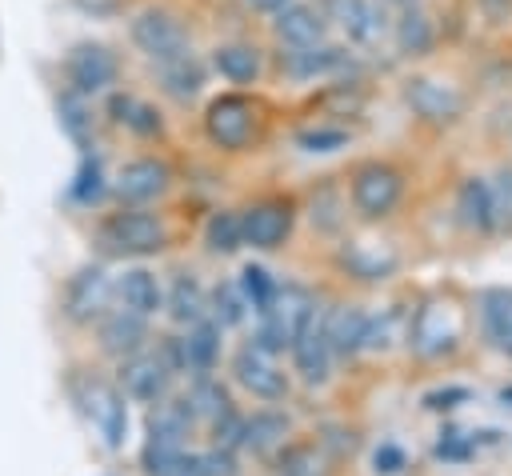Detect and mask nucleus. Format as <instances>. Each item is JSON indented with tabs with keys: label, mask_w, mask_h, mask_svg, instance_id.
Returning <instances> with one entry per match:
<instances>
[{
	"label": "nucleus",
	"mask_w": 512,
	"mask_h": 476,
	"mask_svg": "<svg viewBox=\"0 0 512 476\" xmlns=\"http://www.w3.org/2000/svg\"><path fill=\"white\" fill-rule=\"evenodd\" d=\"M168 240L164 224L152 212H116L100 228V248L112 256H152Z\"/></svg>",
	"instance_id": "1"
},
{
	"label": "nucleus",
	"mask_w": 512,
	"mask_h": 476,
	"mask_svg": "<svg viewBox=\"0 0 512 476\" xmlns=\"http://www.w3.org/2000/svg\"><path fill=\"white\" fill-rule=\"evenodd\" d=\"M460 340V316L452 304L444 300H428L412 312V324H408V344L416 356H444L452 352Z\"/></svg>",
	"instance_id": "2"
},
{
	"label": "nucleus",
	"mask_w": 512,
	"mask_h": 476,
	"mask_svg": "<svg viewBox=\"0 0 512 476\" xmlns=\"http://www.w3.org/2000/svg\"><path fill=\"white\" fill-rule=\"evenodd\" d=\"M132 40L156 64H168L176 56H188V32H184V24L176 16H168V12H160V8H144L132 20Z\"/></svg>",
	"instance_id": "3"
},
{
	"label": "nucleus",
	"mask_w": 512,
	"mask_h": 476,
	"mask_svg": "<svg viewBox=\"0 0 512 476\" xmlns=\"http://www.w3.org/2000/svg\"><path fill=\"white\" fill-rule=\"evenodd\" d=\"M400 192H404V180L388 164H360L356 176H352V204L368 220L388 216L400 204Z\"/></svg>",
	"instance_id": "4"
},
{
	"label": "nucleus",
	"mask_w": 512,
	"mask_h": 476,
	"mask_svg": "<svg viewBox=\"0 0 512 476\" xmlns=\"http://www.w3.org/2000/svg\"><path fill=\"white\" fill-rule=\"evenodd\" d=\"M204 128L212 136V144L220 148H244L256 132V112L244 96H220L208 104L204 112Z\"/></svg>",
	"instance_id": "5"
},
{
	"label": "nucleus",
	"mask_w": 512,
	"mask_h": 476,
	"mask_svg": "<svg viewBox=\"0 0 512 476\" xmlns=\"http://www.w3.org/2000/svg\"><path fill=\"white\" fill-rule=\"evenodd\" d=\"M84 408L92 416V424L100 428L104 444L108 448H120L124 436H128V404H124V392L104 384V380H88L84 388Z\"/></svg>",
	"instance_id": "6"
},
{
	"label": "nucleus",
	"mask_w": 512,
	"mask_h": 476,
	"mask_svg": "<svg viewBox=\"0 0 512 476\" xmlns=\"http://www.w3.org/2000/svg\"><path fill=\"white\" fill-rule=\"evenodd\" d=\"M120 384H124V396L144 400V404H156L160 396H168L172 364L160 352H132L128 364H124V372H120Z\"/></svg>",
	"instance_id": "7"
},
{
	"label": "nucleus",
	"mask_w": 512,
	"mask_h": 476,
	"mask_svg": "<svg viewBox=\"0 0 512 476\" xmlns=\"http://www.w3.org/2000/svg\"><path fill=\"white\" fill-rule=\"evenodd\" d=\"M232 372H236V380H240L252 396H260V400H280V396L288 392V376L276 368V356H268V352L256 348V344H244V348L236 352Z\"/></svg>",
	"instance_id": "8"
},
{
	"label": "nucleus",
	"mask_w": 512,
	"mask_h": 476,
	"mask_svg": "<svg viewBox=\"0 0 512 476\" xmlns=\"http://www.w3.org/2000/svg\"><path fill=\"white\" fill-rule=\"evenodd\" d=\"M68 80H72V92L88 96V92H100L116 80V56L104 48V44H76L68 52Z\"/></svg>",
	"instance_id": "9"
},
{
	"label": "nucleus",
	"mask_w": 512,
	"mask_h": 476,
	"mask_svg": "<svg viewBox=\"0 0 512 476\" xmlns=\"http://www.w3.org/2000/svg\"><path fill=\"white\" fill-rule=\"evenodd\" d=\"M108 296H112L108 276H104L100 268H80V272L68 280V292H64V312H68V320L88 324V320L104 316Z\"/></svg>",
	"instance_id": "10"
},
{
	"label": "nucleus",
	"mask_w": 512,
	"mask_h": 476,
	"mask_svg": "<svg viewBox=\"0 0 512 476\" xmlns=\"http://www.w3.org/2000/svg\"><path fill=\"white\" fill-rule=\"evenodd\" d=\"M404 100H408V108L420 116V120H428V124H452L456 116H460V96L448 88V84H436V80H428V76H412L408 84H404Z\"/></svg>",
	"instance_id": "11"
},
{
	"label": "nucleus",
	"mask_w": 512,
	"mask_h": 476,
	"mask_svg": "<svg viewBox=\"0 0 512 476\" xmlns=\"http://www.w3.org/2000/svg\"><path fill=\"white\" fill-rule=\"evenodd\" d=\"M292 360H296V372L304 376V384H324L332 376V348L324 340V328L320 320H308L296 340H292Z\"/></svg>",
	"instance_id": "12"
},
{
	"label": "nucleus",
	"mask_w": 512,
	"mask_h": 476,
	"mask_svg": "<svg viewBox=\"0 0 512 476\" xmlns=\"http://www.w3.org/2000/svg\"><path fill=\"white\" fill-rule=\"evenodd\" d=\"M240 232H244V244H252V248H276L292 232V208L288 204H256L240 216Z\"/></svg>",
	"instance_id": "13"
},
{
	"label": "nucleus",
	"mask_w": 512,
	"mask_h": 476,
	"mask_svg": "<svg viewBox=\"0 0 512 476\" xmlns=\"http://www.w3.org/2000/svg\"><path fill=\"white\" fill-rule=\"evenodd\" d=\"M332 20L352 44H376L384 36V12L376 0H332Z\"/></svg>",
	"instance_id": "14"
},
{
	"label": "nucleus",
	"mask_w": 512,
	"mask_h": 476,
	"mask_svg": "<svg viewBox=\"0 0 512 476\" xmlns=\"http://www.w3.org/2000/svg\"><path fill=\"white\" fill-rule=\"evenodd\" d=\"M364 324H368V312H360V308H352V304L332 308V312L320 320L332 356H352V352H360V348H364Z\"/></svg>",
	"instance_id": "15"
},
{
	"label": "nucleus",
	"mask_w": 512,
	"mask_h": 476,
	"mask_svg": "<svg viewBox=\"0 0 512 476\" xmlns=\"http://www.w3.org/2000/svg\"><path fill=\"white\" fill-rule=\"evenodd\" d=\"M324 16L308 4H288L276 12V36L288 48H308V44H324Z\"/></svg>",
	"instance_id": "16"
},
{
	"label": "nucleus",
	"mask_w": 512,
	"mask_h": 476,
	"mask_svg": "<svg viewBox=\"0 0 512 476\" xmlns=\"http://www.w3.org/2000/svg\"><path fill=\"white\" fill-rule=\"evenodd\" d=\"M164 188H168V168H164L160 160H132V164L120 172V180H116V192H120V200H128V204L156 200Z\"/></svg>",
	"instance_id": "17"
},
{
	"label": "nucleus",
	"mask_w": 512,
	"mask_h": 476,
	"mask_svg": "<svg viewBox=\"0 0 512 476\" xmlns=\"http://www.w3.org/2000/svg\"><path fill=\"white\" fill-rule=\"evenodd\" d=\"M456 212H460L464 228H472V232H492V228H496V208H492V188H488V180H480V176L460 180Z\"/></svg>",
	"instance_id": "18"
},
{
	"label": "nucleus",
	"mask_w": 512,
	"mask_h": 476,
	"mask_svg": "<svg viewBox=\"0 0 512 476\" xmlns=\"http://www.w3.org/2000/svg\"><path fill=\"white\" fill-rule=\"evenodd\" d=\"M144 344V316L128 312V308H116L100 320V348L112 352V356H132L140 352Z\"/></svg>",
	"instance_id": "19"
},
{
	"label": "nucleus",
	"mask_w": 512,
	"mask_h": 476,
	"mask_svg": "<svg viewBox=\"0 0 512 476\" xmlns=\"http://www.w3.org/2000/svg\"><path fill=\"white\" fill-rule=\"evenodd\" d=\"M340 264L360 280H384L396 268V252L392 248H376L372 240H356V244H348L340 252Z\"/></svg>",
	"instance_id": "20"
},
{
	"label": "nucleus",
	"mask_w": 512,
	"mask_h": 476,
	"mask_svg": "<svg viewBox=\"0 0 512 476\" xmlns=\"http://www.w3.org/2000/svg\"><path fill=\"white\" fill-rule=\"evenodd\" d=\"M408 324H412L408 308H400V304L380 308V316H368V324H364V348H372V352L396 348L400 340H408Z\"/></svg>",
	"instance_id": "21"
},
{
	"label": "nucleus",
	"mask_w": 512,
	"mask_h": 476,
	"mask_svg": "<svg viewBox=\"0 0 512 476\" xmlns=\"http://www.w3.org/2000/svg\"><path fill=\"white\" fill-rule=\"evenodd\" d=\"M116 296H120V308H128V312H136V316H152V312L160 308V300H164L156 276L144 272V268L124 272L120 284H116Z\"/></svg>",
	"instance_id": "22"
},
{
	"label": "nucleus",
	"mask_w": 512,
	"mask_h": 476,
	"mask_svg": "<svg viewBox=\"0 0 512 476\" xmlns=\"http://www.w3.org/2000/svg\"><path fill=\"white\" fill-rule=\"evenodd\" d=\"M192 424H196V412H192V404H188V396H180V400H156L152 404V412H148V432H156V436H168V440H188V432H192Z\"/></svg>",
	"instance_id": "23"
},
{
	"label": "nucleus",
	"mask_w": 512,
	"mask_h": 476,
	"mask_svg": "<svg viewBox=\"0 0 512 476\" xmlns=\"http://www.w3.org/2000/svg\"><path fill=\"white\" fill-rule=\"evenodd\" d=\"M280 64L292 72V76H324V72H336L344 64V52L340 48H328V44H308V48H288L280 52Z\"/></svg>",
	"instance_id": "24"
},
{
	"label": "nucleus",
	"mask_w": 512,
	"mask_h": 476,
	"mask_svg": "<svg viewBox=\"0 0 512 476\" xmlns=\"http://www.w3.org/2000/svg\"><path fill=\"white\" fill-rule=\"evenodd\" d=\"M288 436V416L280 412H256L252 420L240 424V444L236 448H248V452H272L280 448Z\"/></svg>",
	"instance_id": "25"
},
{
	"label": "nucleus",
	"mask_w": 512,
	"mask_h": 476,
	"mask_svg": "<svg viewBox=\"0 0 512 476\" xmlns=\"http://www.w3.org/2000/svg\"><path fill=\"white\" fill-rule=\"evenodd\" d=\"M156 68H160V84H164V92L172 100H192L200 92V84H204V68H200V60L192 52L176 56L168 64H156Z\"/></svg>",
	"instance_id": "26"
},
{
	"label": "nucleus",
	"mask_w": 512,
	"mask_h": 476,
	"mask_svg": "<svg viewBox=\"0 0 512 476\" xmlns=\"http://www.w3.org/2000/svg\"><path fill=\"white\" fill-rule=\"evenodd\" d=\"M184 348V368H196V372H208L220 356V324L212 320H196L192 332L180 340Z\"/></svg>",
	"instance_id": "27"
},
{
	"label": "nucleus",
	"mask_w": 512,
	"mask_h": 476,
	"mask_svg": "<svg viewBox=\"0 0 512 476\" xmlns=\"http://www.w3.org/2000/svg\"><path fill=\"white\" fill-rule=\"evenodd\" d=\"M168 316L176 324H196L208 316V296L196 276H176V284L168 292Z\"/></svg>",
	"instance_id": "28"
},
{
	"label": "nucleus",
	"mask_w": 512,
	"mask_h": 476,
	"mask_svg": "<svg viewBox=\"0 0 512 476\" xmlns=\"http://www.w3.org/2000/svg\"><path fill=\"white\" fill-rule=\"evenodd\" d=\"M432 40H436L432 20H428L416 4H412V8H400V20H396V44H400V52L424 56V52L432 48Z\"/></svg>",
	"instance_id": "29"
},
{
	"label": "nucleus",
	"mask_w": 512,
	"mask_h": 476,
	"mask_svg": "<svg viewBox=\"0 0 512 476\" xmlns=\"http://www.w3.org/2000/svg\"><path fill=\"white\" fill-rule=\"evenodd\" d=\"M212 64H216V72H220L224 80H232V84H248V80L260 76V56H256V48H248V44H224V48H216Z\"/></svg>",
	"instance_id": "30"
},
{
	"label": "nucleus",
	"mask_w": 512,
	"mask_h": 476,
	"mask_svg": "<svg viewBox=\"0 0 512 476\" xmlns=\"http://www.w3.org/2000/svg\"><path fill=\"white\" fill-rule=\"evenodd\" d=\"M188 404H192L196 420H208V424L232 412V400H228L224 384H220V380H208V376H200V380L192 384V392H188Z\"/></svg>",
	"instance_id": "31"
},
{
	"label": "nucleus",
	"mask_w": 512,
	"mask_h": 476,
	"mask_svg": "<svg viewBox=\"0 0 512 476\" xmlns=\"http://www.w3.org/2000/svg\"><path fill=\"white\" fill-rule=\"evenodd\" d=\"M480 320H484L488 340L496 344L504 336V328L512 324V288H488L480 296Z\"/></svg>",
	"instance_id": "32"
},
{
	"label": "nucleus",
	"mask_w": 512,
	"mask_h": 476,
	"mask_svg": "<svg viewBox=\"0 0 512 476\" xmlns=\"http://www.w3.org/2000/svg\"><path fill=\"white\" fill-rule=\"evenodd\" d=\"M204 240L212 252H236L244 244V232H240V216L236 212H212L208 224H204Z\"/></svg>",
	"instance_id": "33"
},
{
	"label": "nucleus",
	"mask_w": 512,
	"mask_h": 476,
	"mask_svg": "<svg viewBox=\"0 0 512 476\" xmlns=\"http://www.w3.org/2000/svg\"><path fill=\"white\" fill-rule=\"evenodd\" d=\"M112 116L120 120V124H128L132 132H140V136H152V132H160V120H156V112L148 108V104H140V100H132V96H112Z\"/></svg>",
	"instance_id": "34"
},
{
	"label": "nucleus",
	"mask_w": 512,
	"mask_h": 476,
	"mask_svg": "<svg viewBox=\"0 0 512 476\" xmlns=\"http://www.w3.org/2000/svg\"><path fill=\"white\" fill-rule=\"evenodd\" d=\"M212 324H220V328H232V324H240L244 320V308H248V300L236 292V284H228V280H220L216 288H212Z\"/></svg>",
	"instance_id": "35"
},
{
	"label": "nucleus",
	"mask_w": 512,
	"mask_h": 476,
	"mask_svg": "<svg viewBox=\"0 0 512 476\" xmlns=\"http://www.w3.org/2000/svg\"><path fill=\"white\" fill-rule=\"evenodd\" d=\"M240 288H244V300H252V308L260 312V308H268V300L276 296V280L260 268V264H248L244 272H240Z\"/></svg>",
	"instance_id": "36"
},
{
	"label": "nucleus",
	"mask_w": 512,
	"mask_h": 476,
	"mask_svg": "<svg viewBox=\"0 0 512 476\" xmlns=\"http://www.w3.org/2000/svg\"><path fill=\"white\" fill-rule=\"evenodd\" d=\"M60 120H64V128H68V136L72 140H88V108H84V100H80V92H68L64 100H60Z\"/></svg>",
	"instance_id": "37"
},
{
	"label": "nucleus",
	"mask_w": 512,
	"mask_h": 476,
	"mask_svg": "<svg viewBox=\"0 0 512 476\" xmlns=\"http://www.w3.org/2000/svg\"><path fill=\"white\" fill-rule=\"evenodd\" d=\"M280 476H320V456H316V448H292V452H284Z\"/></svg>",
	"instance_id": "38"
},
{
	"label": "nucleus",
	"mask_w": 512,
	"mask_h": 476,
	"mask_svg": "<svg viewBox=\"0 0 512 476\" xmlns=\"http://www.w3.org/2000/svg\"><path fill=\"white\" fill-rule=\"evenodd\" d=\"M348 144V132L340 128H312V132H300V148L308 152H336Z\"/></svg>",
	"instance_id": "39"
},
{
	"label": "nucleus",
	"mask_w": 512,
	"mask_h": 476,
	"mask_svg": "<svg viewBox=\"0 0 512 476\" xmlns=\"http://www.w3.org/2000/svg\"><path fill=\"white\" fill-rule=\"evenodd\" d=\"M492 188V208H496V224H512V172L504 168L500 176H496V184H488Z\"/></svg>",
	"instance_id": "40"
},
{
	"label": "nucleus",
	"mask_w": 512,
	"mask_h": 476,
	"mask_svg": "<svg viewBox=\"0 0 512 476\" xmlns=\"http://www.w3.org/2000/svg\"><path fill=\"white\" fill-rule=\"evenodd\" d=\"M76 200H96L100 196V164L92 156H84L80 164V176H76V188H72Z\"/></svg>",
	"instance_id": "41"
},
{
	"label": "nucleus",
	"mask_w": 512,
	"mask_h": 476,
	"mask_svg": "<svg viewBox=\"0 0 512 476\" xmlns=\"http://www.w3.org/2000/svg\"><path fill=\"white\" fill-rule=\"evenodd\" d=\"M400 468H404V452H400L396 444H380V448H376V472L392 476V472H400Z\"/></svg>",
	"instance_id": "42"
},
{
	"label": "nucleus",
	"mask_w": 512,
	"mask_h": 476,
	"mask_svg": "<svg viewBox=\"0 0 512 476\" xmlns=\"http://www.w3.org/2000/svg\"><path fill=\"white\" fill-rule=\"evenodd\" d=\"M80 12H92V16H112L120 12V0H72Z\"/></svg>",
	"instance_id": "43"
},
{
	"label": "nucleus",
	"mask_w": 512,
	"mask_h": 476,
	"mask_svg": "<svg viewBox=\"0 0 512 476\" xmlns=\"http://www.w3.org/2000/svg\"><path fill=\"white\" fill-rule=\"evenodd\" d=\"M448 400H468V392H464V388H444V392L424 396V404H428V408H452Z\"/></svg>",
	"instance_id": "44"
},
{
	"label": "nucleus",
	"mask_w": 512,
	"mask_h": 476,
	"mask_svg": "<svg viewBox=\"0 0 512 476\" xmlns=\"http://www.w3.org/2000/svg\"><path fill=\"white\" fill-rule=\"evenodd\" d=\"M248 4H252L256 12H272V16H276V12H280V8H288L292 0H248Z\"/></svg>",
	"instance_id": "45"
},
{
	"label": "nucleus",
	"mask_w": 512,
	"mask_h": 476,
	"mask_svg": "<svg viewBox=\"0 0 512 476\" xmlns=\"http://www.w3.org/2000/svg\"><path fill=\"white\" fill-rule=\"evenodd\" d=\"M496 348H500V352H508V356H512V324H508V328H504V336H500V340H496Z\"/></svg>",
	"instance_id": "46"
},
{
	"label": "nucleus",
	"mask_w": 512,
	"mask_h": 476,
	"mask_svg": "<svg viewBox=\"0 0 512 476\" xmlns=\"http://www.w3.org/2000/svg\"><path fill=\"white\" fill-rule=\"evenodd\" d=\"M392 4H396V8H412L416 0H392Z\"/></svg>",
	"instance_id": "47"
}]
</instances>
